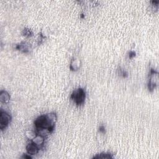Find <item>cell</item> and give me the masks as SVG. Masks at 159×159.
<instances>
[{"mask_svg":"<svg viewBox=\"0 0 159 159\" xmlns=\"http://www.w3.org/2000/svg\"><path fill=\"white\" fill-rule=\"evenodd\" d=\"M10 95L6 91H1L0 93V101L3 103H8L10 101Z\"/></svg>","mask_w":159,"mask_h":159,"instance_id":"obj_7","label":"cell"},{"mask_svg":"<svg viewBox=\"0 0 159 159\" xmlns=\"http://www.w3.org/2000/svg\"><path fill=\"white\" fill-rule=\"evenodd\" d=\"M30 44L27 42H21L16 46V49L24 53H28L30 49Z\"/></svg>","mask_w":159,"mask_h":159,"instance_id":"obj_6","label":"cell"},{"mask_svg":"<svg viewBox=\"0 0 159 159\" xmlns=\"http://www.w3.org/2000/svg\"><path fill=\"white\" fill-rule=\"evenodd\" d=\"M37 134V133L33 132V131H27L26 132H25V136H26V137L29 140H31V141L35 136H36Z\"/></svg>","mask_w":159,"mask_h":159,"instance_id":"obj_11","label":"cell"},{"mask_svg":"<svg viewBox=\"0 0 159 159\" xmlns=\"http://www.w3.org/2000/svg\"><path fill=\"white\" fill-rule=\"evenodd\" d=\"M32 142L40 148V146H42L44 143V137L39 134H37L36 136L32 140Z\"/></svg>","mask_w":159,"mask_h":159,"instance_id":"obj_8","label":"cell"},{"mask_svg":"<svg viewBox=\"0 0 159 159\" xmlns=\"http://www.w3.org/2000/svg\"><path fill=\"white\" fill-rule=\"evenodd\" d=\"M80 66V61L79 60L77 59H74L71 61V63L70 64V68L71 70L73 71H76L78 70Z\"/></svg>","mask_w":159,"mask_h":159,"instance_id":"obj_9","label":"cell"},{"mask_svg":"<svg viewBox=\"0 0 159 159\" xmlns=\"http://www.w3.org/2000/svg\"><path fill=\"white\" fill-rule=\"evenodd\" d=\"M23 34L25 37H31L33 35V33L29 29L25 28L23 31Z\"/></svg>","mask_w":159,"mask_h":159,"instance_id":"obj_12","label":"cell"},{"mask_svg":"<svg viewBox=\"0 0 159 159\" xmlns=\"http://www.w3.org/2000/svg\"><path fill=\"white\" fill-rule=\"evenodd\" d=\"M40 148L35 144L33 142H30L26 146V151L28 154L30 155H36L39 153Z\"/></svg>","mask_w":159,"mask_h":159,"instance_id":"obj_5","label":"cell"},{"mask_svg":"<svg viewBox=\"0 0 159 159\" xmlns=\"http://www.w3.org/2000/svg\"><path fill=\"white\" fill-rule=\"evenodd\" d=\"M23 158H32V157L31 156H30V155H29V154H28H28H24L23 156Z\"/></svg>","mask_w":159,"mask_h":159,"instance_id":"obj_14","label":"cell"},{"mask_svg":"<svg viewBox=\"0 0 159 159\" xmlns=\"http://www.w3.org/2000/svg\"><path fill=\"white\" fill-rule=\"evenodd\" d=\"M136 55V52H134V51H131V52H129V58L130 59H132V57H135Z\"/></svg>","mask_w":159,"mask_h":159,"instance_id":"obj_13","label":"cell"},{"mask_svg":"<svg viewBox=\"0 0 159 159\" xmlns=\"http://www.w3.org/2000/svg\"><path fill=\"white\" fill-rule=\"evenodd\" d=\"M113 158V155L111 154V153H106V152H102L99 154H97L96 155L94 156L93 158Z\"/></svg>","mask_w":159,"mask_h":159,"instance_id":"obj_10","label":"cell"},{"mask_svg":"<svg viewBox=\"0 0 159 159\" xmlns=\"http://www.w3.org/2000/svg\"><path fill=\"white\" fill-rule=\"evenodd\" d=\"M11 120V116L8 112L1 111L0 112V128L1 131L6 129Z\"/></svg>","mask_w":159,"mask_h":159,"instance_id":"obj_4","label":"cell"},{"mask_svg":"<svg viewBox=\"0 0 159 159\" xmlns=\"http://www.w3.org/2000/svg\"><path fill=\"white\" fill-rule=\"evenodd\" d=\"M158 73L157 71L153 69L151 70L150 77L148 80V88L149 91H153L158 85Z\"/></svg>","mask_w":159,"mask_h":159,"instance_id":"obj_3","label":"cell"},{"mask_svg":"<svg viewBox=\"0 0 159 159\" xmlns=\"http://www.w3.org/2000/svg\"><path fill=\"white\" fill-rule=\"evenodd\" d=\"M57 119V116L54 112L41 115L34 121L35 129L37 131L42 129H48L50 133L52 132Z\"/></svg>","mask_w":159,"mask_h":159,"instance_id":"obj_1","label":"cell"},{"mask_svg":"<svg viewBox=\"0 0 159 159\" xmlns=\"http://www.w3.org/2000/svg\"><path fill=\"white\" fill-rule=\"evenodd\" d=\"M86 98L85 91L83 89L79 88L73 91L71 95V98L72 99L75 104L77 106H81L85 102Z\"/></svg>","mask_w":159,"mask_h":159,"instance_id":"obj_2","label":"cell"}]
</instances>
